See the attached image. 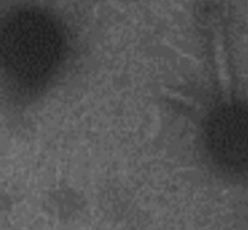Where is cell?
Returning <instances> with one entry per match:
<instances>
[{
	"label": "cell",
	"instance_id": "1",
	"mask_svg": "<svg viewBox=\"0 0 248 230\" xmlns=\"http://www.w3.org/2000/svg\"><path fill=\"white\" fill-rule=\"evenodd\" d=\"M62 52V39L53 23L45 17L31 15L26 19L14 50L17 70L27 79L45 77L57 64Z\"/></svg>",
	"mask_w": 248,
	"mask_h": 230
}]
</instances>
